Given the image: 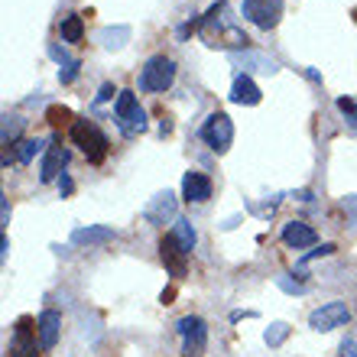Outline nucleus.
<instances>
[{
	"label": "nucleus",
	"mask_w": 357,
	"mask_h": 357,
	"mask_svg": "<svg viewBox=\"0 0 357 357\" xmlns=\"http://www.w3.org/2000/svg\"><path fill=\"white\" fill-rule=\"evenodd\" d=\"M143 218H146L150 225H156V227H162L166 221H178L176 195H172V192H160V195L153 198L150 205L143 208Z\"/></svg>",
	"instance_id": "1a4fd4ad"
},
{
	"label": "nucleus",
	"mask_w": 357,
	"mask_h": 357,
	"mask_svg": "<svg viewBox=\"0 0 357 357\" xmlns=\"http://www.w3.org/2000/svg\"><path fill=\"white\" fill-rule=\"evenodd\" d=\"M341 357H357V341L348 338L344 344H341Z\"/></svg>",
	"instance_id": "2f4dec72"
},
{
	"label": "nucleus",
	"mask_w": 357,
	"mask_h": 357,
	"mask_svg": "<svg viewBox=\"0 0 357 357\" xmlns=\"http://www.w3.org/2000/svg\"><path fill=\"white\" fill-rule=\"evenodd\" d=\"M241 13L247 23H254L260 29H273L282 17V0H244Z\"/></svg>",
	"instance_id": "423d86ee"
},
{
	"label": "nucleus",
	"mask_w": 357,
	"mask_h": 357,
	"mask_svg": "<svg viewBox=\"0 0 357 357\" xmlns=\"http://www.w3.org/2000/svg\"><path fill=\"white\" fill-rule=\"evenodd\" d=\"M176 82V62L169 56H150L146 66L140 68V91L160 94Z\"/></svg>",
	"instance_id": "7ed1b4c3"
},
{
	"label": "nucleus",
	"mask_w": 357,
	"mask_h": 357,
	"mask_svg": "<svg viewBox=\"0 0 357 357\" xmlns=\"http://www.w3.org/2000/svg\"><path fill=\"white\" fill-rule=\"evenodd\" d=\"M227 98H231V104H241V107H254V104L264 101V94H260V88L250 75H237Z\"/></svg>",
	"instance_id": "2eb2a0df"
},
{
	"label": "nucleus",
	"mask_w": 357,
	"mask_h": 357,
	"mask_svg": "<svg viewBox=\"0 0 357 357\" xmlns=\"http://www.w3.org/2000/svg\"><path fill=\"white\" fill-rule=\"evenodd\" d=\"M49 56L59 62V82H62V85H72V82L78 78V68H82V62H78L75 56H68V52L59 46V43H49Z\"/></svg>",
	"instance_id": "f3484780"
},
{
	"label": "nucleus",
	"mask_w": 357,
	"mask_h": 357,
	"mask_svg": "<svg viewBox=\"0 0 357 357\" xmlns=\"http://www.w3.org/2000/svg\"><path fill=\"white\" fill-rule=\"evenodd\" d=\"M172 296H176V289H166V292H162V305H172Z\"/></svg>",
	"instance_id": "f704fd0d"
},
{
	"label": "nucleus",
	"mask_w": 357,
	"mask_h": 357,
	"mask_svg": "<svg viewBox=\"0 0 357 357\" xmlns=\"http://www.w3.org/2000/svg\"><path fill=\"white\" fill-rule=\"evenodd\" d=\"M114 94H121V91H117V88H114L111 82H104V85H101V91L94 94V107H101V104H107V101H111V98H114Z\"/></svg>",
	"instance_id": "bb28decb"
},
{
	"label": "nucleus",
	"mask_w": 357,
	"mask_h": 357,
	"mask_svg": "<svg viewBox=\"0 0 357 357\" xmlns=\"http://www.w3.org/2000/svg\"><path fill=\"white\" fill-rule=\"evenodd\" d=\"M335 250H338V247H335V244H321L319 250H309V254L302 257V264H312V260H319V257H331V254H335Z\"/></svg>",
	"instance_id": "cd10ccee"
},
{
	"label": "nucleus",
	"mask_w": 357,
	"mask_h": 357,
	"mask_svg": "<svg viewBox=\"0 0 357 357\" xmlns=\"http://www.w3.org/2000/svg\"><path fill=\"white\" fill-rule=\"evenodd\" d=\"M0 225H10V198H0Z\"/></svg>",
	"instance_id": "7c9ffc66"
},
{
	"label": "nucleus",
	"mask_w": 357,
	"mask_h": 357,
	"mask_svg": "<svg viewBox=\"0 0 357 357\" xmlns=\"http://www.w3.org/2000/svg\"><path fill=\"white\" fill-rule=\"evenodd\" d=\"M198 137L215 153H227L231 143H234V123H231V117H227L225 111H215V114H208V121L202 123Z\"/></svg>",
	"instance_id": "39448f33"
},
{
	"label": "nucleus",
	"mask_w": 357,
	"mask_h": 357,
	"mask_svg": "<svg viewBox=\"0 0 357 357\" xmlns=\"http://www.w3.org/2000/svg\"><path fill=\"white\" fill-rule=\"evenodd\" d=\"M344 211H348V215H351V218H357V195L344 198Z\"/></svg>",
	"instance_id": "473e14b6"
},
{
	"label": "nucleus",
	"mask_w": 357,
	"mask_h": 357,
	"mask_svg": "<svg viewBox=\"0 0 357 357\" xmlns=\"http://www.w3.org/2000/svg\"><path fill=\"white\" fill-rule=\"evenodd\" d=\"M46 150V140H39V137H29V140H20L17 143V153H13V160L17 162H29L36 153Z\"/></svg>",
	"instance_id": "4be33fe9"
},
{
	"label": "nucleus",
	"mask_w": 357,
	"mask_h": 357,
	"mask_svg": "<svg viewBox=\"0 0 357 357\" xmlns=\"http://www.w3.org/2000/svg\"><path fill=\"white\" fill-rule=\"evenodd\" d=\"M98 43H101L104 49L117 52V49H123L127 43H130V26H104V29H98Z\"/></svg>",
	"instance_id": "aec40b11"
},
{
	"label": "nucleus",
	"mask_w": 357,
	"mask_h": 357,
	"mask_svg": "<svg viewBox=\"0 0 357 357\" xmlns=\"http://www.w3.org/2000/svg\"><path fill=\"white\" fill-rule=\"evenodd\" d=\"M72 188H75V182H72V176H68V172H62V176H59V195H62V198H68V195H72Z\"/></svg>",
	"instance_id": "c756f323"
},
{
	"label": "nucleus",
	"mask_w": 357,
	"mask_h": 357,
	"mask_svg": "<svg viewBox=\"0 0 357 357\" xmlns=\"http://www.w3.org/2000/svg\"><path fill=\"white\" fill-rule=\"evenodd\" d=\"M46 121L52 123V127H62V123L75 121V117H72V111H68V107H62V104H52V107L46 111Z\"/></svg>",
	"instance_id": "a878e982"
},
{
	"label": "nucleus",
	"mask_w": 357,
	"mask_h": 357,
	"mask_svg": "<svg viewBox=\"0 0 357 357\" xmlns=\"http://www.w3.org/2000/svg\"><path fill=\"white\" fill-rule=\"evenodd\" d=\"M36 338H39V321L20 319L17 325H13V338H10V344H7V357H39Z\"/></svg>",
	"instance_id": "0eeeda50"
},
{
	"label": "nucleus",
	"mask_w": 357,
	"mask_h": 357,
	"mask_svg": "<svg viewBox=\"0 0 357 357\" xmlns=\"http://www.w3.org/2000/svg\"><path fill=\"white\" fill-rule=\"evenodd\" d=\"M68 166V150L62 146V140H56L43 156V166H39V178L43 182H59V176L66 172Z\"/></svg>",
	"instance_id": "f8f14e48"
},
{
	"label": "nucleus",
	"mask_w": 357,
	"mask_h": 357,
	"mask_svg": "<svg viewBox=\"0 0 357 357\" xmlns=\"http://www.w3.org/2000/svg\"><path fill=\"white\" fill-rule=\"evenodd\" d=\"M289 331H292V328H289V325H286V321H273L270 328H266L264 341H266V344H270V348H280L282 341L289 338Z\"/></svg>",
	"instance_id": "5701e85b"
},
{
	"label": "nucleus",
	"mask_w": 357,
	"mask_h": 357,
	"mask_svg": "<svg viewBox=\"0 0 357 357\" xmlns=\"http://www.w3.org/2000/svg\"><path fill=\"white\" fill-rule=\"evenodd\" d=\"M39 348L43 351H52L59 344V335H62V315L56 309H46L39 312Z\"/></svg>",
	"instance_id": "4468645a"
},
{
	"label": "nucleus",
	"mask_w": 357,
	"mask_h": 357,
	"mask_svg": "<svg viewBox=\"0 0 357 357\" xmlns=\"http://www.w3.org/2000/svg\"><path fill=\"white\" fill-rule=\"evenodd\" d=\"M198 26H202V17H198V20H185V23L178 26V39H188V36H192V33H195Z\"/></svg>",
	"instance_id": "c85d7f7f"
},
{
	"label": "nucleus",
	"mask_w": 357,
	"mask_h": 357,
	"mask_svg": "<svg viewBox=\"0 0 357 357\" xmlns=\"http://www.w3.org/2000/svg\"><path fill=\"white\" fill-rule=\"evenodd\" d=\"M351 321V309L344 302H325L319 309L309 315V328L312 331H335V328H344Z\"/></svg>",
	"instance_id": "6e6552de"
},
{
	"label": "nucleus",
	"mask_w": 357,
	"mask_h": 357,
	"mask_svg": "<svg viewBox=\"0 0 357 357\" xmlns=\"http://www.w3.org/2000/svg\"><path fill=\"white\" fill-rule=\"evenodd\" d=\"M172 237H176V244L182 247L185 254H192V247H195V227H192V221L178 218L176 225H172Z\"/></svg>",
	"instance_id": "412c9836"
},
{
	"label": "nucleus",
	"mask_w": 357,
	"mask_h": 357,
	"mask_svg": "<svg viewBox=\"0 0 357 357\" xmlns=\"http://www.w3.org/2000/svg\"><path fill=\"white\" fill-rule=\"evenodd\" d=\"M348 121H351V123H354V127H357V104H354V114H351Z\"/></svg>",
	"instance_id": "c9c22d12"
},
{
	"label": "nucleus",
	"mask_w": 357,
	"mask_h": 357,
	"mask_svg": "<svg viewBox=\"0 0 357 357\" xmlns=\"http://www.w3.org/2000/svg\"><path fill=\"white\" fill-rule=\"evenodd\" d=\"M114 241V231L104 225H94V227H78V231H72V244H111Z\"/></svg>",
	"instance_id": "a211bd4d"
},
{
	"label": "nucleus",
	"mask_w": 357,
	"mask_h": 357,
	"mask_svg": "<svg viewBox=\"0 0 357 357\" xmlns=\"http://www.w3.org/2000/svg\"><path fill=\"white\" fill-rule=\"evenodd\" d=\"M250 315H254V312H241V309H237V312H231V321H241V319H250Z\"/></svg>",
	"instance_id": "72a5a7b5"
},
{
	"label": "nucleus",
	"mask_w": 357,
	"mask_h": 357,
	"mask_svg": "<svg viewBox=\"0 0 357 357\" xmlns=\"http://www.w3.org/2000/svg\"><path fill=\"white\" fill-rule=\"evenodd\" d=\"M276 286H280L282 292H289V296H305V292H309V286H305V282H299V280H292L289 273L276 276Z\"/></svg>",
	"instance_id": "393cba45"
},
{
	"label": "nucleus",
	"mask_w": 357,
	"mask_h": 357,
	"mask_svg": "<svg viewBox=\"0 0 357 357\" xmlns=\"http://www.w3.org/2000/svg\"><path fill=\"white\" fill-rule=\"evenodd\" d=\"M280 241L289 250H305V247H315L319 234H315V227L305 225V221H286L280 231Z\"/></svg>",
	"instance_id": "9d476101"
},
{
	"label": "nucleus",
	"mask_w": 357,
	"mask_h": 357,
	"mask_svg": "<svg viewBox=\"0 0 357 357\" xmlns=\"http://www.w3.org/2000/svg\"><path fill=\"white\" fill-rule=\"evenodd\" d=\"M23 123L26 121H20V117H3V133H0V140H3V146H10V143L20 137V130H23Z\"/></svg>",
	"instance_id": "b1692460"
},
{
	"label": "nucleus",
	"mask_w": 357,
	"mask_h": 357,
	"mask_svg": "<svg viewBox=\"0 0 357 357\" xmlns=\"http://www.w3.org/2000/svg\"><path fill=\"white\" fill-rule=\"evenodd\" d=\"M59 36H62V43H68V46H78V43L85 39V20H82V13H68V17H62V23H59Z\"/></svg>",
	"instance_id": "6ab92c4d"
},
{
	"label": "nucleus",
	"mask_w": 357,
	"mask_h": 357,
	"mask_svg": "<svg viewBox=\"0 0 357 357\" xmlns=\"http://www.w3.org/2000/svg\"><path fill=\"white\" fill-rule=\"evenodd\" d=\"M231 62H234L237 68H244V72H266V75L280 72V66H276L270 56H264V52H250V49H244V52H231Z\"/></svg>",
	"instance_id": "dca6fc26"
},
{
	"label": "nucleus",
	"mask_w": 357,
	"mask_h": 357,
	"mask_svg": "<svg viewBox=\"0 0 357 357\" xmlns=\"http://www.w3.org/2000/svg\"><path fill=\"white\" fill-rule=\"evenodd\" d=\"M114 121H117V130L123 137H140L146 130V111L140 107L137 94L133 91H121L117 94V104H114Z\"/></svg>",
	"instance_id": "f03ea898"
},
{
	"label": "nucleus",
	"mask_w": 357,
	"mask_h": 357,
	"mask_svg": "<svg viewBox=\"0 0 357 357\" xmlns=\"http://www.w3.org/2000/svg\"><path fill=\"white\" fill-rule=\"evenodd\" d=\"M160 260H162V266H166V270L176 276V280H182V276H185V270H188V254L176 244V237H172V234H166V237L160 241Z\"/></svg>",
	"instance_id": "9b49d317"
},
{
	"label": "nucleus",
	"mask_w": 357,
	"mask_h": 357,
	"mask_svg": "<svg viewBox=\"0 0 357 357\" xmlns=\"http://www.w3.org/2000/svg\"><path fill=\"white\" fill-rule=\"evenodd\" d=\"M72 140H75V146H82V153H85L88 162H104L107 160V150H111V143H107V137L101 133V127L94 121H72Z\"/></svg>",
	"instance_id": "f257e3e1"
},
{
	"label": "nucleus",
	"mask_w": 357,
	"mask_h": 357,
	"mask_svg": "<svg viewBox=\"0 0 357 357\" xmlns=\"http://www.w3.org/2000/svg\"><path fill=\"white\" fill-rule=\"evenodd\" d=\"M176 331L182 338V357H202L208 344V325L202 315H182L176 321Z\"/></svg>",
	"instance_id": "20e7f679"
},
{
	"label": "nucleus",
	"mask_w": 357,
	"mask_h": 357,
	"mask_svg": "<svg viewBox=\"0 0 357 357\" xmlns=\"http://www.w3.org/2000/svg\"><path fill=\"white\" fill-rule=\"evenodd\" d=\"M182 198L188 205H205L211 198V178L205 172H185L182 176Z\"/></svg>",
	"instance_id": "ddd939ff"
}]
</instances>
